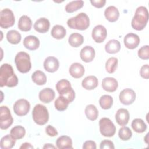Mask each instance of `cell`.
Masks as SVG:
<instances>
[{"instance_id":"6da1fadb","label":"cell","mask_w":149,"mask_h":149,"mask_svg":"<svg viewBox=\"0 0 149 149\" xmlns=\"http://www.w3.org/2000/svg\"><path fill=\"white\" fill-rule=\"evenodd\" d=\"M17 83L18 78L14 73L12 66L8 63L2 64L0 68V86L13 87Z\"/></svg>"},{"instance_id":"7a4b0ae2","label":"cell","mask_w":149,"mask_h":149,"mask_svg":"<svg viewBox=\"0 0 149 149\" xmlns=\"http://www.w3.org/2000/svg\"><path fill=\"white\" fill-rule=\"evenodd\" d=\"M148 20V12L147 9L141 6L138 7L132 20L131 25L133 29L138 31L142 30L146 26Z\"/></svg>"},{"instance_id":"3957f363","label":"cell","mask_w":149,"mask_h":149,"mask_svg":"<svg viewBox=\"0 0 149 149\" xmlns=\"http://www.w3.org/2000/svg\"><path fill=\"white\" fill-rule=\"evenodd\" d=\"M69 27L79 30H85L90 26V19L87 15L81 12L75 17L69 19L67 21Z\"/></svg>"},{"instance_id":"277c9868","label":"cell","mask_w":149,"mask_h":149,"mask_svg":"<svg viewBox=\"0 0 149 149\" xmlns=\"http://www.w3.org/2000/svg\"><path fill=\"white\" fill-rule=\"evenodd\" d=\"M56 88L59 95L66 98L70 103L75 98V92L71 86L70 83L66 79H61L56 84Z\"/></svg>"},{"instance_id":"5b68a950","label":"cell","mask_w":149,"mask_h":149,"mask_svg":"<svg viewBox=\"0 0 149 149\" xmlns=\"http://www.w3.org/2000/svg\"><path fill=\"white\" fill-rule=\"evenodd\" d=\"M15 62L17 70L22 73H27L31 69L30 58L29 55L25 52H18L15 56Z\"/></svg>"},{"instance_id":"8992f818","label":"cell","mask_w":149,"mask_h":149,"mask_svg":"<svg viewBox=\"0 0 149 149\" xmlns=\"http://www.w3.org/2000/svg\"><path fill=\"white\" fill-rule=\"evenodd\" d=\"M33 120L38 125H44L49 119V113L47 107L42 104H37L32 111Z\"/></svg>"},{"instance_id":"52a82bcc","label":"cell","mask_w":149,"mask_h":149,"mask_svg":"<svg viewBox=\"0 0 149 149\" xmlns=\"http://www.w3.org/2000/svg\"><path fill=\"white\" fill-rule=\"evenodd\" d=\"M100 131L104 137H112L116 132V127L108 118H102L99 121Z\"/></svg>"},{"instance_id":"ba28073f","label":"cell","mask_w":149,"mask_h":149,"mask_svg":"<svg viewBox=\"0 0 149 149\" xmlns=\"http://www.w3.org/2000/svg\"><path fill=\"white\" fill-rule=\"evenodd\" d=\"M15 18L13 12L8 9H2L0 12V26L3 29H8L13 26Z\"/></svg>"},{"instance_id":"9c48e42d","label":"cell","mask_w":149,"mask_h":149,"mask_svg":"<svg viewBox=\"0 0 149 149\" xmlns=\"http://www.w3.org/2000/svg\"><path fill=\"white\" fill-rule=\"evenodd\" d=\"M13 121L10 109L6 106H1L0 108V127L1 129H7L12 124Z\"/></svg>"},{"instance_id":"30bf717a","label":"cell","mask_w":149,"mask_h":149,"mask_svg":"<svg viewBox=\"0 0 149 149\" xmlns=\"http://www.w3.org/2000/svg\"><path fill=\"white\" fill-rule=\"evenodd\" d=\"M14 112L19 116H23L28 113L30 109L29 102L25 99H19L17 100L13 107Z\"/></svg>"},{"instance_id":"8fae6325","label":"cell","mask_w":149,"mask_h":149,"mask_svg":"<svg viewBox=\"0 0 149 149\" xmlns=\"http://www.w3.org/2000/svg\"><path fill=\"white\" fill-rule=\"evenodd\" d=\"M136 93L131 88H125L119 94V100L124 105H129L132 104L136 100Z\"/></svg>"},{"instance_id":"7c38bea8","label":"cell","mask_w":149,"mask_h":149,"mask_svg":"<svg viewBox=\"0 0 149 149\" xmlns=\"http://www.w3.org/2000/svg\"><path fill=\"white\" fill-rule=\"evenodd\" d=\"M92 38L97 43L102 42L107 36L106 28L102 25H97L92 30Z\"/></svg>"},{"instance_id":"4fadbf2b","label":"cell","mask_w":149,"mask_h":149,"mask_svg":"<svg viewBox=\"0 0 149 149\" xmlns=\"http://www.w3.org/2000/svg\"><path fill=\"white\" fill-rule=\"evenodd\" d=\"M140 41V40L139 36L132 33L127 34L123 40L125 47L130 49H133L137 47Z\"/></svg>"},{"instance_id":"5bb4252c","label":"cell","mask_w":149,"mask_h":149,"mask_svg":"<svg viewBox=\"0 0 149 149\" xmlns=\"http://www.w3.org/2000/svg\"><path fill=\"white\" fill-rule=\"evenodd\" d=\"M59 67V61L54 56H48L44 62V68L45 70L49 73H54L56 72L58 69Z\"/></svg>"},{"instance_id":"9a60e30c","label":"cell","mask_w":149,"mask_h":149,"mask_svg":"<svg viewBox=\"0 0 149 149\" xmlns=\"http://www.w3.org/2000/svg\"><path fill=\"white\" fill-rule=\"evenodd\" d=\"M95 52L94 49L88 45L84 47L80 51V56L83 61L84 62H91L95 57Z\"/></svg>"},{"instance_id":"2e32d148","label":"cell","mask_w":149,"mask_h":149,"mask_svg":"<svg viewBox=\"0 0 149 149\" xmlns=\"http://www.w3.org/2000/svg\"><path fill=\"white\" fill-rule=\"evenodd\" d=\"M50 27L49 21L45 17H41L37 20L34 24V29L40 33H45L49 30Z\"/></svg>"},{"instance_id":"e0dca14e","label":"cell","mask_w":149,"mask_h":149,"mask_svg":"<svg viewBox=\"0 0 149 149\" xmlns=\"http://www.w3.org/2000/svg\"><path fill=\"white\" fill-rule=\"evenodd\" d=\"M102 88L108 92H114L118 87V81L113 77H105L102 81Z\"/></svg>"},{"instance_id":"ac0fdd59","label":"cell","mask_w":149,"mask_h":149,"mask_svg":"<svg viewBox=\"0 0 149 149\" xmlns=\"http://www.w3.org/2000/svg\"><path fill=\"white\" fill-rule=\"evenodd\" d=\"M115 119L118 125H126L129 120V112L125 108L119 109L115 114Z\"/></svg>"},{"instance_id":"d6986e66","label":"cell","mask_w":149,"mask_h":149,"mask_svg":"<svg viewBox=\"0 0 149 149\" xmlns=\"http://www.w3.org/2000/svg\"><path fill=\"white\" fill-rule=\"evenodd\" d=\"M24 46L28 49L34 51L40 46L39 39L34 36H28L26 37L23 40Z\"/></svg>"},{"instance_id":"ffe728a7","label":"cell","mask_w":149,"mask_h":149,"mask_svg":"<svg viewBox=\"0 0 149 149\" xmlns=\"http://www.w3.org/2000/svg\"><path fill=\"white\" fill-rule=\"evenodd\" d=\"M55 91L50 88H45L39 93L38 97L40 100L44 103H49L55 98Z\"/></svg>"},{"instance_id":"44dd1931","label":"cell","mask_w":149,"mask_h":149,"mask_svg":"<svg viewBox=\"0 0 149 149\" xmlns=\"http://www.w3.org/2000/svg\"><path fill=\"white\" fill-rule=\"evenodd\" d=\"M84 72L85 70L84 66L81 63L78 62L72 63L69 69L70 74L75 79L81 77L83 76Z\"/></svg>"},{"instance_id":"7402d4cb","label":"cell","mask_w":149,"mask_h":149,"mask_svg":"<svg viewBox=\"0 0 149 149\" xmlns=\"http://www.w3.org/2000/svg\"><path fill=\"white\" fill-rule=\"evenodd\" d=\"M104 15L107 20L110 22H116L119 17V12L117 8L114 6H109L104 11Z\"/></svg>"},{"instance_id":"603a6c76","label":"cell","mask_w":149,"mask_h":149,"mask_svg":"<svg viewBox=\"0 0 149 149\" xmlns=\"http://www.w3.org/2000/svg\"><path fill=\"white\" fill-rule=\"evenodd\" d=\"M98 84V80L95 76H88L86 77L81 82L82 87L88 90L95 88Z\"/></svg>"},{"instance_id":"cb8c5ba5","label":"cell","mask_w":149,"mask_h":149,"mask_svg":"<svg viewBox=\"0 0 149 149\" xmlns=\"http://www.w3.org/2000/svg\"><path fill=\"white\" fill-rule=\"evenodd\" d=\"M56 144L57 148L59 149L73 148L72 139L67 136L59 137L56 141Z\"/></svg>"},{"instance_id":"d4e9b609","label":"cell","mask_w":149,"mask_h":149,"mask_svg":"<svg viewBox=\"0 0 149 149\" xmlns=\"http://www.w3.org/2000/svg\"><path fill=\"white\" fill-rule=\"evenodd\" d=\"M18 28L22 31H30L32 26L31 19L27 15L22 16L18 22Z\"/></svg>"},{"instance_id":"484cf974","label":"cell","mask_w":149,"mask_h":149,"mask_svg":"<svg viewBox=\"0 0 149 149\" xmlns=\"http://www.w3.org/2000/svg\"><path fill=\"white\" fill-rule=\"evenodd\" d=\"M121 48L120 43L116 40H111L105 44V49L108 54H113L118 52Z\"/></svg>"},{"instance_id":"4316f807","label":"cell","mask_w":149,"mask_h":149,"mask_svg":"<svg viewBox=\"0 0 149 149\" xmlns=\"http://www.w3.org/2000/svg\"><path fill=\"white\" fill-rule=\"evenodd\" d=\"M69 44L73 47H79L84 42L83 36L77 33H74L71 34L68 38Z\"/></svg>"},{"instance_id":"83f0119b","label":"cell","mask_w":149,"mask_h":149,"mask_svg":"<svg viewBox=\"0 0 149 149\" xmlns=\"http://www.w3.org/2000/svg\"><path fill=\"white\" fill-rule=\"evenodd\" d=\"M52 37L57 40H61L65 37L66 34L65 28L61 25H55L51 31Z\"/></svg>"},{"instance_id":"f1b7e54d","label":"cell","mask_w":149,"mask_h":149,"mask_svg":"<svg viewBox=\"0 0 149 149\" xmlns=\"http://www.w3.org/2000/svg\"><path fill=\"white\" fill-rule=\"evenodd\" d=\"M33 81L37 85H44L47 82V76L41 70L35 71L31 75Z\"/></svg>"},{"instance_id":"f546056e","label":"cell","mask_w":149,"mask_h":149,"mask_svg":"<svg viewBox=\"0 0 149 149\" xmlns=\"http://www.w3.org/2000/svg\"><path fill=\"white\" fill-rule=\"evenodd\" d=\"M84 112L87 118L91 121L96 120L98 116V109L94 105L90 104L87 105Z\"/></svg>"},{"instance_id":"4dcf8cb0","label":"cell","mask_w":149,"mask_h":149,"mask_svg":"<svg viewBox=\"0 0 149 149\" xmlns=\"http://www.w3.org/2000/svg\"><path fill=\"white\" fill-rule=\"evenodd\" d=\"M133 130L137 133H141L145 132L147 129V125L140 118H136L133 119L131 124Z\"/></svg>"},{"instance_id":"1f68e13d","label":"cell","mask_w":149,"mask_h":149,"mask_svg":"<svg viewBox=\"0 0 149 149\" xmlns=\"http://www.w3.org/2000/svg\"><path fill=\"white\" fill-rule=\"evenodd\" d=\"M16 140L9 134H6L1 139L0 147L2 149H10L13 148L16 143Z\"/></svg>"},{"instance_id":"d6a6232c","label":"cell","mask_w":149,"mask_h":149,"mask_svg":"<svg viewBox=\"0 0 149 149\" xmlns=\"http://www.w3.org/2000/svg\"><path fill=\"white\" fill-rule=\"evenodd\" d=\"M70 104L69 100L63 96L59 95L55 101V107L59 111H63L66 110Z\"/></svg>"},{"instance_id":"836d02e7","label":"cell","mask_w":149,"mask_h":149,"mask_svg":"<svg viewBox=\"0 0 149 149\" xmlns=\"http://www.w3.org/2000/svg\"><path fill=\"white\" fill-rule=\"evenodd\" d=\"M26 130L22 126L18 125L12 128L10 132V135L15 140L21 139L25 136Z\"/></svg>"},{"instance_id":"e575fe53","label":"cell","mask_w":149,"mask_h":149,"mask_svg":"<svg viewBox=\"0 0 149 149\" xmlns=\"http://www.w3.org/2000/svg\"><path fill=\"white\" fill-rule=\"evenodd\" d=\"M6 38L9 42L12 44H17L20 42L22 37L21 34L15 30H11L8 31Z\"/></svg>"},{"instance_id":"d590c367","label":"cell","mask_w":149,"mask_h":149,"mask_svg":"<svg viewBox=\"0 0 149 149\" xmlns=\"http://www.w3.org/2000/svg\"><path fill=\"white\" fill-rule=\"evenodd\" d=\"M84 5L83 1H74L69 2L65 6V10L68 13H73L81 9Z\"/></svg>"},{"instance_id":"8d00e7d4","label":"cell","mask_w":149,"mask_h":149,"mask_svg":"<svg viewBox=\"0 0 149 149\" xmlns=\"http://www.w3.org/2000/svg\"><path fill=\"white\" fill-rule=\"evenodd\" d=\"M99 104L102 109H108L113 105V98L109 95H103L99 100Z\"/></svg>"},{"instance_id":"74e56055","label":"cell","mask_w":149,"mask_h":149,"mask_svg":"<svg viewBox=\"0 0 149 149\" xmlns=\"http://www.w3.org/2000/svg\"><path fill=\"white\" fill-rule=\"evenodd\" d=\"M118 63V60L115 57L109 58L105 63V69L109 73H113L116 70Z\"/></svg>"},{"instance_id":"f35d334b","label":"cell","mask_w":149,"mask_h":149,"mask_svg":"<svg viewBox=\"0 0 149 149\" xmlns=\"http://www.w3.org/2000/svg\"><path fill=\"white\" fill-rule=\"evenodd\" d=\"M118 136L122 140L126 141L132 137V132L128 127L123 126L119 129Z\"/></svg>"},{"instance_id":"ab89813d","label":"cell","mask_w":149,"mask_h":149,"mask_svg":"<svg viewBox=\"0 0 149 149\" xmlns=\"http://www.w3.org/2000/svg\"><path fill=\"white\" fill-rule=\"evenodd\" d=\"M139 57L144 60L149 59V46L148 45L141 47L138 51Z\"/></svg>"},{"instance_id":"60d3db41","label":"cell","mask_w":149,"mask_h":149,"mask_svg":"<svg viewBox=\"0 0 149 149\" xmlns=\"http://www.w3.org/2000/svg\"><path fill=\"white\" fill-rule=\"evenodd\" d=\"M100 148L101 149H113L115 148V146L112 141L104 140L101 142Z\"/></svg>"},{"instance_id":"b9f144b4","label":"cell","mask_w":149,"mask_h":149,"mask_svg":"<svg viewBox=\"0 0 149 149\" xmlns=\"http://www.w3.org/2000/svg\"><path fill=\"white\" fill-rule=\"evenodd\" d=\"M140 74L141 77L145 79H148L149 78V66L148 64L144 65L141 66L140 70Z\"/></svg>"},{"instance_id":"7bdbcfd3","label":"cell","mask_w":149,"mask_h":149,"mask_svg":"<svg viewBox=\"0 0 149 149\" xmlns=\"http://www.w3.org/2000/svg\"><path fill=\"white\" fill-rule=\"evenodd\" d=\"M45 132L49 136H51V137L56 136L58 134L56 129L54 126L50 125H48L45 127Z\"/></svg>"},{"instance_id":"ee69618b","label":"cell","mask_w":149,"mask_h":149,"mask_svg":"<svg viewBox=\"0 0 149 149\" xmlns=\"http://www.w3.org/2000/svg\"><path fill=\"white\" fill-rule=\"evenodd\" d=\"M96 148V143L92 140L86 141L83 145V149H95Z\"/></svg>"},{"instance_id":"f6af8a7d","label":"cell","mask_w":149,"mask_h":149,"mask_svg":"<svg viewBox=\"0 0 149 149\" xmlns=\"http://www.w3.org/2000/svg\"><path fill=\"white\" fill-rule=\"evenodd\" d=\"M90 2L92 4V5L95 6V8H101L104 6L106 3V1L105 0H97V1L91 0Z\"/></svg>"},{"instance_id":"bcb514c9","label":"cell","mask_w":149,"mask_h":149,"mask_svg":"<svg viewBox=\"0 0 149 149\" xmlns=\"http://www.w3.org/2000/svg\"><path fill=\"white\" fill-rule=\"evenodd\" d=\"M33 146L31 145L30 143H24L22 144V146L20 147V149H29V148H33Z\"/></svg>"},{"instance_id":"7dc6e473","label":"cell","mask_w":149,"mask_h":149,"mask_svg":"<svg viewBox=\"0 0 149 149\" xmlns=\"http://www.w3.org/2000/svg\"><path fill=\"white\" fill-rule=\"evenodd\" d=\"M43 148H55V147L52 144H45Z\"/></svg>"},{"instance_id":"c3c4849f","label":"cell","mask_w":149,"mask_h":149,"mask_svg":"<svg viewBox=\"0 0 149 149\" xmlns=\"http://www.w3.org/2000/svg\"><path fill=\"white\" fill-rule=\"evenodd\" d=\"M148 135V133H147V134H146V136L144 137V140H145V141H146V143L147 144H148V141H147V140H147L148 139L147 138V137Z\"/></svg>"}]
</instances>
